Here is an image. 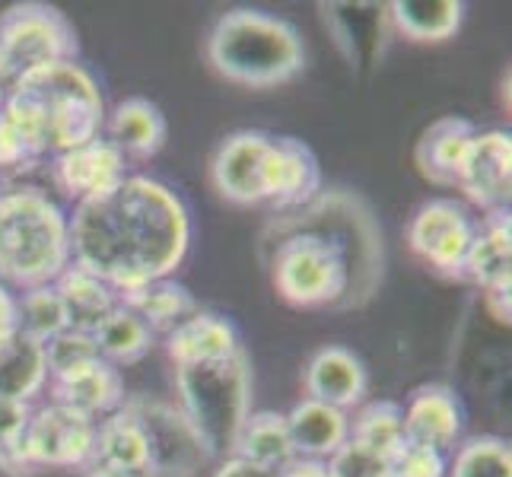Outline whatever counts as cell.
<instances>
[{"label": "cell", "instance_id": "b9f144b4", "mask_svg": "<svg viewBox=\"0 0 512 477\" xmlns=\"http://www.w3.org/2000/svg\"><path fill=\"white\" fill-rule=\"evenodd\" d=\"M83 477H153V474H131V471H112V468H99V465H86Z\"/></svg>", "mask_w": 512, "mask_h": 477}, {"label": "cell", "instance_id": "7a4b0ae2", "mask_svg": "<svg viewBox=\"0 0 512 477\" xmlns=\"http://www.w3.org/2000/svg\"><path fill=\"white\" fill-rule=\"evenodd\" d=\"M4 109L26 131L39 156H58L102 137L109 115L96 77L77 61L16 77Z\"/></svg>", "mask_w": 512, "mask_h": 477}, {"label": "cell", "instance_id": "f35d334b", "mask_svg": "<svg viewBox=\"0 0 512 477\" xmlns=\"http://www.w3.org/2000/svg\"><path fill=\"white\" fill-rule=\"evenodd\" d=\"M484 303H487L490 315L497 318V322L509 325V318H512V287L509 290H490V293H484Z\"/></svg>", "mask_w": 512, "mask_h": 477}, {"label": "cell", "instance_id": "5b68a950", "mask_svg": "<svg viewBox=\"0 0 512 477\" xmlns=\"http://www.w3.org/2000/svg\"><path fill=\"white\" fill-rule=\"evenodd\" d=\"M179 408L204 436L214 458H229L242 423L252 414V360L239 350L236 357L175 369Z\"/></svg>", "mask_w": 512, "mask_h": 477}, {"label": "cell", "instance_id": "8d00e7d4", "mask_svg": "<svg viewBox=\"0 0 512 477\" xmlns=\"http://www.w3.org/2000/svg\"><path fill=\"white\" fill-rule=\"evenodd\" d=\"M29 417H32V404L0 398V452L16 449V446L23 443Z\"/></svg>", "mask_w": 512, "mask_h": 477}, {"label": "cell", "instance_id": "44dd1931", "mask_svg": "<svg viewBox=\"0 0 512 477\" xmlns=\"http://www.w3.org/2000/svg\"><path fill=\"white\" fill-rule=\"evenodd\" d=\"M478 131L481 128L474 125V121L458 118V115H446V118L433 121V125L420 134L417 150H414V163L423 179L433 185H443V188H455L458 163H462L471 137Z\"/></svg>", "mask_w": 512, "mask_h": 477}, {"label": "cell", "instance_id": "7bdbcfd3", "mask_svg": "<svg viewBox=\"0 0 512 477\" xmlns=\"http://www.w3.org/2000/svg\"><path fill=\"white\" fill-rule=\"evenodd\" d=\"M10 90H13V74H10V67L4 64V58H0V109L7 105Z\"/></svg>", "mask_w": 512, "mask_h": 477}, {"label": "cell", "instance_id": "60d3db41", "mask_svg": "<svg viewBox=\"0 0 512 477\" xmlns=\"http://www.w3.org/2000/svg\"><path fill=\"white\" fill-rule=\"evenodd\" d=\"M277 477H331L328 462H315V458H296L290 468H284Z\"/></svg>", "mask_w": 512, "mask_h": 477}, {"label": "cell", "instance_id": "ac0fdd59", "mask_svg": "<svg viewBox=\"0 0 512 477\" xmlns=\"http://www.w3.org/2000/svg\"><path fill=\"white\" fill-rule=\"evenodd\" d=\"M465 280L484 293L512 287V217L506 210H490L478 220V236L465 261Z\"/></svg>", "mask_w": 512, "mask_h": 477}, {"label": "cell", "instance_id": "cb8c5ba5", "mask_svg": "<svg viewBox=\"0 0 512 477\" xmlns=\"http://www.w3.org/2000/svg\"><path fill=\"white\" fill-rule=\"evenodd\" d=\"M99 468L112 471H131V474H147V439L134 414L121 404V408L109 417L96 420V446H93V462Z\"/></svg>", "mask_w": 512, "mask_h": 477}, {"label": "cell", "instance_id": "484cf974", "mask_svg": "<svg viewBox=\"0 0 512 477\" xmlns=\"http://www.w3.org/2000/svg\"><path fill=\"white\" fill-rule=\"evenodd\" d=\"M48 388V360L39 341L16 331L0 347V398L32 404Z\"/></svg>", "mask_w": 512, "mask_h": 477}, {"label": "cell", "instance_id": "4fadbf2b", "mask_svg": "<svg viewBox=\"0 0 512 477\" xmlns=\"http://www.w3.org/2000/svg\"><path fill=\"white\" fill-rule=\"evenodd\" d=\"M125 169L128 159L105 137H96L77 150L51 156V179H55L64 198H70L74 204H83L96 198V194L115 188L128 175Z\"/></svg>", "mask_w": 512, "mask_h": 477}, {"label": "cell", "instance_id": "3957f363", "mask_svg": "<svg viewBox=\"0 0 512 477\" xmlns=\"http://www.w3.org/2000/svg\"><path fill=\"white\" fill-rule=\"evenodd\" d=\"M74 264L70 217L42 188L0 191V284L10 290L48 287Z\"/></svg>", "mask_w": 512, "mask_h": 477}, {"label": "cell", "instance_id": "8992f818", "mask_svg": "<svg viewBox=\"0 0 512 477\" xmlns=\"http://www.w3.org/2000/svg\"><path fill=\"white\" fill-rule=\"evenodd\" d=\"M77 51V29L58 7L26 0L0 13V58L13 80L48 64L77 61Z\"/></svg>", "mask_w": 512, "mask_h": 477}, {"label": "cell", "instance_id": "603a6c76", "mask_svg": "<svg viewBox=\"0 0 512 477\" xmlns=\"http://www.w3.org/2000/svg\"><path fill=\"white\" fill-rule=\"evenodd\" d=\"M229 458H242V462L258 465L271 474H280L296 462V449L290 439L287 414L277 411H252L249 420L242 423L236 436V446Z\"/></svg>", "mask_w": 512, "mask_h": 477}, {"label": "cell", "instance_id": "83f0119b", "mask_svg": "<svg viewBox=\"0 0 512 477\" xmlns=\"http://www.w3.org/2000/svg\"><path fill=\"white\" fill-rule=\"evenodd\" d=\"M55 290L64 303L70 328L86 331V334H93L102 318L121 303L118 290H112L96 274L77 268V264H70V268L55 280Z\"/></svg>", "mask_w": 512, "mask_h": 477}, {"label": "cell", "instance_id": "f546056e", "mask_svg": "<svg viewBox=\"0 0 512 477\" xmlns=\"http://www.w3.org/2000/svg\"><path fill=\"white\" fill-rule=\"evenodd\" d=\"M350 439L392 462L401 452V446L408 443L404 439V408L398 401H385V398L363 404L357 417H350Z\"/></svg>", "mask_w": 512, "mask_h": 477}, {"label": "cell", "instance_id": "277c9868", "mask_svg": "<svg viewBox=\"0 0 512 477\" xmlns=\"http://www.w3.org/2000/svg\"><path fill=\"white\" fill-rule=\"evenodd\" d=\"M207 61L229 83L271 90L306 67V45L293 23L264 10H229L207 35Z\"/></svg>", "mask_w": 512, "mask_h": 477}, {"label": "cell", "instance_id": "7402d4cb", "mask_svg": "<svg viewBox=\"0 0 512 477\" xmlns=\"http://www.w3.org/2000/svg\"><path fill=\"white\" fill-rule=\"evenodd\" d=\"M287 427L296 458H315V462H328L350 439V414L331 404L303 398L287 414Z\"/></svg>", "mask_w": 512, "mask_h": 477}, {"label": "cell", "instance_id": "1f68e13d", "mask_svg": "<svg viewBox=\"0 0 512 477\" xmlns=\"http://www.w3.org/2000/svg\"><path fill=\"white\" fill-rule=\"evenodd\" d=\"M449 477H512V449L500 436H474L455 449Z\"/></svg>", "mask_w": 512, "mask_h": 477}, {"label": "cell", "instance_id": "ab89813d", "mask_svg": "<svg viewBox=\"0 0 512 477\" xmlns=\"http://www.w3.org/2000/svg\"><path fill=\"white\" fill-rule=\"evenodd\" d=\"M214 477H277V474L264 471V468H258V465L242 462V458H223V465L217 468Z\"/></svg>", "mask_w": 512, "mask_h": 477}, {"label": "cell", "instance_id": "9a60e30c", "mask_svg": "<svg viewBox=\"0 0 512 477\" xmlns=\"http://www.w3.org/2000/svg\"><path fill=\"white\" fill-rule=\"evenodd\" d=\"M48 392L55 404H64V408L77 411L90 420H102V417L115 414L128 398L121 369L102 357L70 369V373H64L58 379H51Z\"/></svg>", "mask_w": 512, "mask_h": 477}, {"label": "cell", "instance_id": "74e56055", "mask_svg": "<svg viewBox=\"0 0 512 477\" xmlns=\"http://www.w3.org/2000/svg\"><path fill=\"white\" fill-rule=\"evenodd\" d=\"M20 331V312H16V293L0 284V347Z\"/></svg>", "mask_w": 512, "mask_h": 477}, {"label": "cell", "instance_id": "ffe728a7", "mask_svg": "<svg viewBox=\"0 0 512 477\" xmlns=\"http://www.w3.org/2000/svg\"><path fill=\"white\" fill-rule=\"evenodd\" d=\"M325 23L334 32V42L350 64H369L382 55L388 23V4H322Z\"/></svg>", "mask_w": 512, "mask_h": 477}, {"label": "cell", "instance_id": "5bb4252c", "mask_svg": "<svg viewBox=\"0 0 512 477\" xmlns=\"http://www.w3.org/2000/svg\"><path fill=\"white\" fill-rule=\"evenodd\" d=\"M465 430L462 401L443 382L414 388L404 408V439L411 446H427L436 452H452Z\"/></svg>", "mask_w": 512, "mask_h": 477}, {"label": "cell", "instance_id": "f1b7e54d", "mask_svg": "<svg viewBox=\"0 0 512 477\" xmlns=\"http://www.w3.org/2000/svg\"><path fill=\"white\" fill-rule=\"evenodd\" d=\"M93 341L102 360H109L112 366H131V363H140L153 350L156 334L147 328L144 318H137L128 306L118 303L96 325Z\"/></svg>", "mask_w": 512, "mask_h": 477}, {"label": "cell", "instance_id": "7c38bea8", "mask_svg": "<svg viewBox=\"0 0 512 477\" xmlns=\"http://www.w3.org/2000/svg\"><path fill=\"white\" fill-rule=\"evenodd\" d=\"M322 194V166L309 144L296 137H271L264 159V204L280 214L306 207Z\"/></svg>", "mask_w": 512, "mask_h": 477}, {"label": "cell", "instance_id": "d6986e66", "mask_svg": "<svg viewBox=\"0 0 512 477\" xmlns=\"http://www.w3.org/2000/svg\"><path fill=\"white\" fill-rule=\"evenodd\" d=\"M102 137L115 144L125 159H150L166 147L169 125L166 115L150 99H125L105 115Z\"/></svg>", "mask_w": 512, "mask_h": 477}, {"label": "cell", "instance_id": "d590c367", "mask_svg": "<svg viewBox=\"0 0 512 477\" xmlns=\"http://www.w3.org/2000/svg\"><path fill=\"white\" fill-rule=\"evenodd\" d=\"M392 471L395 477H446L449 462H446V455L436 449L404 443L401 452L392 458Z\"/></svg>", "mask_w": 512, "mask_h": 477}, {"label": "cell", "instance_id": "30bf717a", "mask_svg": "<svg viewBox=\"0 0 512 477\" xmlns=\"http://www.w3.org/2000/svg\"><path fill=\"white\" fill-rule=\"evenodd\" d=\"M455 188L484 214L506 210L512 194V134L500 128L474 134L458 163Z\"/></svg>", "mask_w": 512, "mask_h": 477}, {"label": "cell", "instance_id": "4dcf8cb0", "mask_svg": "<svg viewBox=\"0 0 512 477\" xmlns=\"http://www.w3.org/2000/svg\"><path fill=\"white\" fill-rule=\"evenodd\" d=\"M16 312H20V334H26V338H32V341H39L42 347L51 338H58L61 331L70 328L64 303H61L55 284L23 290L20 296H16Z\"/></svg>", "mask_w": 512, "mask_h": 477}, {"label": "cell", "instance_id": "4316f807", "mask_svg": "<svg viewBox=\"0 0 512 477\" xmlns=\"http://www.w3.org/2000/svg\"><path fill=\"white\" fill-rule=\"evenodd\" d=\"M388 23L411 42H446L465 23L462 0H395Z\"/></svg>", "mask_w": 512, "mask_h": 477}, {"label": "cell", "instance_id": "e575fe53", "mask_svg": "<svg viewBox=\"0 0 512 477\" xmlns=\"http://www.w3.org/2000/svg\"><path fill=\"white\" fill-rule=\"evenodd\" d=\"M39 150L32 147L26 131L16 125L7 109H0V172H23L39 163Z\"/></svg>", "mask_w": 512, "mask_h": 477}, {"label": "cell", "instance_id": "9c48e42d", "mask_svg": "<svg viewBox=\"0 0 512 477\" xmlns=\"http://www.w3.org/2000/svg\"><path fill=\"white\" fill-rule=\"evenodd\" d=\"M93 446H96V420L51 401L45 408L32 411L20 452L35 471L42 468L83 471L93 462Z\"/></svg>", "mask_w": 512, "mask_h": 477}, {"label": "cell", "instance_id": "2e32d148", "mask_svg": "<svg viewBox=\"0 0 512 477\" xmlns=\"http://www.w3.org/2000/svg\"><path fill=\"white\" fill-rule=\"evenodd\" d=\"M239 350H245L239 328L226 315L210 309H198L166 334V353L175 363V369L229 360Z\"/></svg>", "mask_w": 512, "mask_h": 477}, {"label": "cell", "instance_id": "52a82bcc", "mask_svg": "<svg viewBox=\"0 0 512 477\" xmlns=\"http://www.w3.org/2000/svg\"><path fill=\"white\" fill-rule=\"evenodd\" d=\"M125 408L134 414L147 439V474L153 477H194L201 468L214 462V452L204 443V436L194 430L179 404L163 398L137 395L125 398Z\"/></svg>", "mask_w": 512, "mask_h": 477}, {"label": "cell", "instance_id": "8fae6325", "mask_svg": "<svg viewBox=\"0 0 512 477\" xmlns=\"http://www.w3.org/2000/svg\"><path fill=\"white\" fill-rule=\"evenodd\" d=\"M274 134L236 131L229 134L210 159V182L223 201L239 207L264 204V159Z\"/></svg>", "mask_w": 512, "mask_h": 477}, {"label": "cell", "instance_id": "ba28073f", "mask_svg": "<svg viewBox=\"0 0 512 477\" xmlns=\"http://www.w3.org/2000/svg\"><path fill=\"white\" fill-rule=\"evenodd\" d=\"M478 236V217L455 198H433L417 207L408 223L411 252L436 274L465 280V261Z\"/></svg>", "mask_w": 512, "mask_h": 477}, {"label": "cell", "instance_id": "d4e9b609", "mask_svg": "<svg viewBox=\"0 0 512 477\" xmlns=\"http://www.w3.org/2000/svg\"><path fill=\"white\" fill-rule=\"evenodd\" d=\"M118 299H121V306H128L137 318H144L153 334H169L175 325H182L188 315L201 309L194 293L185 284H179L175 277H163L137 290L118 293Z\"/></svg>", "mask_w": 512, "mask_h": 477}, {"label": "cell", "instance_id": "e0dca14e", "mask_svg": "<svg viewBox=\"0 0 512 477\" xmlns=\"http://www.w3.org/2000/svg\"><path fill=\"white\" fill-rule=\"evenodd\" d=\"M306 398L350 411L363 401L369 388L366 363L347 347H322L306 366Z\"/></svg>", "mask_w": 512, "mask_h": 477}, {"label": "cell", "instance_id": "6da1fadb", "mask_svg": "<svg viewBox=\"0 0 512 477\" xmlns=\"http://www.w3.org/2000/svg\"><path fill=\"white\" fill-rule=\"evenodd\" d=\"M188 249L191 214L182 194L150 175H125L70 217V258L118 293L172 277Z\"/></svg>", "mask_w": 512, "mask_h": 477}, {"label": "cell", "instance_id": "d6a6232c", "mask_svg": "<svg viewBox=\"0 0 512 477\" xmlns=\"http://www.w3.org/2000/svg\"><path fill=\"white\" fill-rule=\"evenodd\" d=\"M45 360H48V382H51V379L70 373V369L83 366V363L99 360V350H96L93 334L67 328L58 334V338H51L45 344Z\"/></svg>", "mask_w": 512, "mask_h": 477}, {"label": "cell", "instance_id": "836d02e7", "mask_svg": "<svg viewBox=\"0 0 512 477\" xmlns=\"http://www.w3.org/2000/svg\"><path fill=\"white\" fill-rule=\"evenodd\" d=\"M328 471L331 477H395L388 458L363 449L360 443H353V439H347V443L328 458Z\"/></svg>", "mask_w": 512, "mask_h": 477}]
</instances>
